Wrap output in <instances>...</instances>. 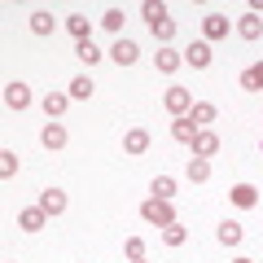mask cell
I'll return each instance as SVG.
<instances>
[{"mask_svg": "<svg viewBox=\"0 0 263 263\" xmlns=\"http://www.w3.org/2000/svg\"><path fill=\"white\" fill-rule=\"evenodd\" d=\"M141 215H145V224H158V228H167L171 219H176L171 215V202H162V197H149V202L141 206Z\"/></svg>", "mask_w": 263, "mask_h": 263, "instance_id": "obj_1", "label": "cell"}, {"mask_svg": "<svg viewBox=\"0 0 263 263\" xmlns=\"http://www.w3.org/2000/svg\"><path fill=\"white\" fill-rule=\"evenodd\" d=\"M162 105H167L176 119H184L189 110H193V97H189V88H167V97H162Z\"/></svg>", "mask_w": 263, "mask_h": 263, "instance_id": "obj_2", "label": "cell"}, {"mask_svg": "<svg viewBox=\"0 0 263 263\" xmlns=\"http://www.w3.org/2000/svg\"><path fill=\"white\" fill-rule=\"evenodd\" d=\"M5 105H9V110H27V105H31V88L22 84V79L5 84Z\"/></svg>", "mask_w": 263, "mask_h": 263, "instance_id": "obj_3", "label": "cell"}, {"mask_svg": "<svg viewBox=\"0 0 263 263\" xmlns=\"http://www.w3.org/2000/svg\"><path fill=\"white\" fill-rule=\"evenodd\" d=\"M202 35H206V44L228 40V18H224V13H206V18H202Z\"/></svg>", "mask_w": 263, "mask_h": 263, "instance_id": "obj_4", "label": "cell"}, {"mask_svg": "<svg viewBox=\"0 0 263 263\" xmlns=\"http://www.w3.org/2000/svg\"><path fill=\"white\" fill-rule=\"evenodd\" d=\"M211 57H215V53H211V44H206V40H193V44H189V53H184V62L193 66V70H206V66H211Z\"/></svg>", "mask_w": 263, "mask_h": 263, "instance_id": "obj_5", "label": "cell"}, {"mask_svg": "<svg viewBox=\"0 0 263 263\" xmlns=\"http://www.w3.org/2000/svg\"><path fill=\"white\" fill-rule=\"evenodd\" d=\"M123 149H127V154H145V149H149V132H145V127H127V132H123Z\"/></svg>", "mask_w": 263, "mask_h": 263, "instance_id": "obj_6", "label": "cell"}, {"mask_svg": "<svg viewBox=\"0 0 263 263\" xmlns=\"http://www.w3.org/2000/svg\"><path fill=\"white\" fill-rule=\"evenodd\" d=\"M211 154H219V136L215 132H197L193 136V158H211Z\"/></svg>", "mask_w": 263, "mask_h": 263, "instance_id": "obj_7", "label": "cell"}, {"mask_svg": "<svg viewBox=\"0 0 263 263\" xmlns=\"http://www.w3.org/2000/svg\"><path fill=\"white\" fill-rule=\"evenodd\" d=\"M40 211H44V215H62L66 211V193L62 189H44V193H40Z\"/></svg>", "mask_w": 263, "mask_h": 263, "instance_id": "obj_8", "label": "cell"}, {"mask_svg": "<svg viewBox=\"0 0 263 263\" xmlns=\"http://www.w3.org/2000/svg\"><path fill=\"white\" fill-rule=\"evenodd\" d=\"M44 211H40V206H27V211H18V228H22V233H40V228H44Z\"/></svg>", "mask_w": 263, "mask_h": 263, "instance_id": "obj_9", "label": "cell"}, {"mask_svg": "<svg viewBox=\"0 0 263 263\" xmlns=\"http://www.w3.org/2000/svg\"><path fill=\"white\" fill-rule=\"evenodd\" d=\"M136 53H141V48H136V44H132V40H114V48H110V57H114V62H119V66H132V62H136Z\"/></svg>", "mask_w": 263, "mask_h": 263, "instance_id": "obj_10", "label": "cell"}, {"mask_svg": "<svg viewBox=\"0 0 263 263\" xmlns=\"http://www.w3.org/2000/svg\"><path fill=\"white\" fill-rule=\"evenodd\" d=\"M154 62H158L162 75H176L180 66H184V53H171V48H162V53H154Z\"/></svg>", "mask_w": 263, "mask_h": 263, "instance_id": "obj_11", "label": "cell"}, {"mask_svg": "<svg viewBox=\"0 0 263 263\" xmlns=\"http://www.w3.org/2000/svg\"><path fill=\"white\" fill-rule=\"evenodd\" d=\"M197 132H202V127H197V123L189 119V114L171 123V136H176V141H184V145H193V136H197Z\"/></svg>", "mask_w": 263, "mask_h": 263, "instance_id": "obj_12", "label": "cell"}, {"mask_svg": "<svg viewBox=\"0 0 263 263\" xmlns=\"http://www.w3.org/2000/svg\"><path fill=\"white\" fill-rule=\"evenodd\" d=\"M228 197H233V206L250 211L254 202H259V189H254V184H237V189H233V193H228Z\"/></svg>", "mask_w": 263, "mask_h": 263, "instance_id": "obj_13", "label": "cell"}, {"mask_svg": "<svg viewBox=\"0 0 263 263\" xmlns=\"http://www.w3.org/2000/svg\"><path fill=\"white\" fill-rule=\"evenodd\" d=\"M237 35H241V40H259L263 35V18H259V13H246V18L237 22Z\"/></svg>", "mask_w": 263, "mask_h": 263, "instance_id": "obj_14", "label": "cell"}, {"mask_svg": "<svg viewBox=\"0 0 263 263\" xmlns=\"http://www.w3.org/2000/svg\"><path fill=\"white\" fill-rule=\"evenodd\" d=\"M66 105H70V92H48L44 97V114H48V119H62Z\"/></svg>", "mask_w": 263, "mask_h": 263, "instance_id": "obj_15", "label": "cell"}, {"mask_svg": "<svg viewBox=\"0 0 263 263\" xmlns=\"http://www.w3.org/2000/svg\"><path fill=\"white\" fill-rule=\"evenodd\" d=\"M40 141H44L48 149H62V145H66V127H62V123H44V132H40Z\"/></svg>", "mask_w": 263, "mask_h": 263, "instance_id": "obj_16", "label": "cell"}, {"mask_svg": "<svg viewBox=\"0 0 263 263\" xmlns=\"http://www.w3.org/2000/svg\"><path fill=\"white\" fill-rule=\"evenodd\" d=\"M66 31L75 40H92V22H88L84 13H70V18H66Z\"/></svg>", "mask_w": 263, "mask_h": 263, "instance_id": "obj_17", "label": "cell"}, {"mask_svg": "<svg viewBox=\"0 0 263 263\" xmlns=\"http://www.w3.org/2000/svg\"><path fill=\"white\" fill-rule=\"evenodd\" d=\"M215 114H219V110H215V105H211V101H197L193 110H189V119H193V123H197V127H202V132H206V123H215Z\"/></svg>", "mask_w": 263, "mask_h": 263, "instance_id": "obj_18", "label": "cell"}, {"mask_svg": "<svg viewBox=\"0 0 263 263\" xmlns=\"http://www.w3.org/2000/svg\"><path fill=\"white\" fill-rule=\"evenodd\" d=\"M53 27H57V18L48 9H35L31 13V31H35V35H53Z\"/></svg>", "mask_w": 263, "mask_h": 263, "instance_id": "obj_19", "label": "cell"}, {"mask_svg": "<svg viewBox=\"0 0 263 263\" xmlns=\"http://www.w3.org/2000/svg\"><path fill=\"white\" fill-rule=\"evenodd\" d=\"M215 237H219V241H224V246H237V241H241V224H237V219H224V224H219L215 228Z\"/></svg>", "mask_w": 263, "mask_h": 263, "instance_id": "obj_20", "label": "cell"}, {"mask_svg": "<svg viewBox=\"0 0 263 263\" xmlns=\"http://www.w3.org/2000/svg\"><path fill=\"white\" fill-rule=\"evenodd\" d=\"M241 88L246 92H263V62L250 66V70H241Z\"/></svg>", "mask_w": 263, "mask_h": 263, "instance_id": "obj_21", "label": "cell"}, {"mask_svg": "<svg viewBox=\"0 0 263 263\" xmlns=\"http://www.w3.org/2000/svg\"><path fill=\"white\" fill-rule=\"evenodd\" d=\"M92 79L88 75H79V79H70V101H88V97H92Z\"/></svg>", "mask_w": 263, "mask_h": 263, "instance_id": "obj_22", "label": "cell"}, {"mask_svg": "<svg viewBox=\"0 0 263 263\" xmlns=\"http://www.w3.org/2000/svg\"><path fill=\"white\" fill-rule=\"evenodd\" d=\"M75 57H79V62H88V66H92V62H101V48H97L92 40H79V44H75Z\"/></svg>", "mask_w": 263, "mask_h": 263, "instance_id": "obj_23", "label": "cell"}, {"mask_svg": "<svg viewBox=\"0 0 263 263\" xmlns=\"http://www.w3.org/2000/svg\"><path fill=\"white\" fill-rule=\"evenodd\" d=\"M189 180H193V184L211 180V162H206V158H189Z\"/></svg>", "mask_w": 263, "mask_h": 263, "instance_id": "obj_24", "label": "cell"}, {"mask_svg": "<svg viewBox=\"0 0 263 263\" xmlns=\"http://www.w3.org/2000/svg\"><path fill=\"white\" fill-rule=\"evenodd\" d=\"M149 193L162 197V202H171V193H176V180H171V176H158V180L149 184Z\"/></svg>", "mask_w": 263, "mask_h": 263, "instance_id": "obj_25", "label": "cell"}, {"mask_svg": "<svg viewBox=\"0 0 263 263\" xmlns=\"http://www.w3.org/2000/svg\"><path fill=\"white\" fill-rule=\"evenodd\" d=\"M154 40H158V44H167V40H176V22H171V18H162V22H154Z\"/></svg>", "mask_w": 263, "mask_h": 263, "instance_id": "obj_26", "label": "cell"}, {"mask_svg": "<svg viewBox=\"0 0 263 263\" xmlns=\"http://www.w3.org/2000/svg\"><path fill=\"white\" fill-rule=\"evenodd\" d=\"M184 237H189V233H184V224H176V219L162 228V241H167V246H184Z\"/></svg>", "mask_w": 263, "mask_h": 263, "instance_id": "obj_27", "label": "cell"}, {"mask_svg": "<svg viewBox=\"0 0 263 263\" xmlns=\"http://www.w3.org/2000/svg\"><path fill=\"white\" fill-rule=\"evenodd\" d=\"M0 176H5V180H9V176H18V154H13V149H5V154H0Z\"/></svg>", "mask_w": 263, "mask_h": 263, "instance_id": "obj_28", "label": "cell"}, {"mask_svg": "<svg viewBox=\"0 0 263 263\" xmlns=\"http://www.w3.org/2000/svg\"><path fill=\"white\" fill-rule=\"evenodd\" d=\"M101 27L119 35V31H123V9H110V13H105V18H101Z\"/></svg>", "mask_w": 263, "mask_h": 263, "instance_id": "obj_29", "label": "cell"}, {"mask_svg": "<svg viewBox=\"0 0 263 263\" xmlns=\"http://www.w3.org/2000/svg\"><path fill=\"white\" fill-rule=\"evenodd\" d=\"M145 18H149V27H154V22H162V18H167V5H154V0H149V5H145Z\"/></svg>", "mask_w": 263, "mask_h": 263, "instance_id": "obj_30", "label": "cell"}, {"mask_svg": "<svg viewBox=\"0 0 263 263\" xmlns=\"http://www.w3.org/2000/svg\"><path fill=\"white\" fill-rule=\"evenodd\" d=\"M127 259H145V241L141 237H127Z\"/></svg>", "mask_w": 263, "mask_h": 263, "instance_id": "obj_31", "label": "cell"}, {"mask_svg": "<svg viewBox=\"0 0 263 263\" xmlns=\"http://www.w3.org/2000/svg\"><path fill=\"white\" fill-rule=\"evenodd\" d=\"M237 263H254V259H237Z\"/></svg>", "mask_w": 263, "mask_h": 263, "instance_id": "obj_32", "label": "cell"}, {"mask_svg": "<svg viewBox=\"0 0 263 263\" xmlns=\"http://www.w3.org/2000/svg\"><path fill=\"white\" fill-rule=\"evenodd\" d=\"M132 263H145V259H132Z\"/></svg>", "mask_w": 263, "mask_h": 263, "instance_id": "obj_33", "label": "cell"}]
</instances>
